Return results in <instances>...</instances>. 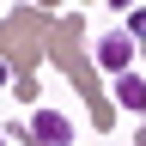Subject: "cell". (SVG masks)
<instances>
[{
	"instance_id": "52a82bcc",
	"label": "cell",
	"mask_w": 146,
	"mask_h": 146,
	"mask_svg": "<svg viewBox=\"0 0 146 146\" xmlns=\"http://www.w3.org/2000/svg\"><path fill=\"white\" fill-rule=\"evenodd\" d=\"M0 146H6V140H0Z\"/></svg>"
},
{
	"instance_id": "8992f818",
	"label": "cell",
	"mask_w": 146,
	"mask_h": 146,
	"mask_svg": "<svg viewBox=\"0 0 146 146\" xmlns=\"http://www.w3.org/2000/svg\"><path fill=\"white\" fill-rule=\"evenodd\" d=\"M110 6H128V0H110Z\"/></svg>"
},
{
	"instance_id": "3957f363",
	"label": "cell",
	"mask_w": 146,
	"mask_h": 146,
	"mask_svg": "<svg viewBox=\"0 0 146 146\" xmlns=\"http://www.w3.org/2000/svg\"><path fill=\"white\" fill-rule=\"evenodd\" d=\"M116 98L128 110H146V79H134V73H116Z\"/></svg>"
},
{
	"instance_id": "277c9868",
	"label": "cell",
	"mask_w": 146,
	"mask_h": 146,
	"mask_svg": "<svg viewBox=\"0 0 146 146\" xmlns=\"http://www.w3.org/2000/svg\"><path fill=\"white\" fill-rule=\"evenodd\" d=\"M128 36H134V43L146 36V12H134V18H128Z\"/></svg>"
},
{
	"instance_id": "5b68a950",
	"label": "cell",
	"mask_w": 146,
	"mask_h": 146,
	"mask_svg": "<svg viewBox=\"0 0 146 146\" xmlns=\"http://www.w3.org/2000/svg\"><path fill=\"white\" fill-rule=\"evenodd\" d=\"M6 79H12V73H6V61H0V85H6Z\"/></svg>"
},
{
	"instance_id": "ba28073f",
	"label": "cell",
	"mask_w": 146,
	"mask_h": 146,
	"mask_svg": "<svg viewBox=\"0 0 146 146\" xmlns=\"http://www.w3.org/2000/svg\"><path fill=\"white\" fill-rule=\"evenodd\" d=\"M25 146H31V140H25Z\"/></svg>"
},
{
	"instance_id": "7a4b0ae2",
	"label": "cell",
	"mask_w": 146,
	"mask_h": 146,
	"mask_svg": "<svg viewBox=\"0 0 146 146\" xmlns=\"http://www.w3.org/2000/svg\"><path fill=\"white\" fill-rule=\"evenodd\" d=\"M98 61H104V73H128V61H134V36H104L98 43Z\"/></svg>"
},
{
	"instance_id": "6da1fadb",
	"label": "cell",
	"mask_w": 146,
	"mask_h": 146,
	"mask_svg": "<svg viewBox=\"0 0 146 146\" xmlns=\"http://www.w3.org/2000/svg\"><path fill=\"white\" fill-rule=\"evenodd\" d=\"M31 134L43 140V146H67V140H73V122L61 116V110H36V122H31Z\"/></svg>"
}]
</instances>
